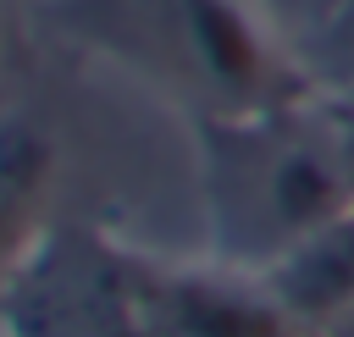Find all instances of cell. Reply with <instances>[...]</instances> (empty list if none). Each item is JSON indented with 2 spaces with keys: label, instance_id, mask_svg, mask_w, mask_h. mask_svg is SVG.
Masks as SVG:
<instances>
[{
  "label": "cell",
  "instance_id": "1",
  "mask_svg": "<svg viewBox=\"0 0 354 337\" xmlns=\"http://www.w3.org/2000/svg\"><path fill=\"white\" fill-rule=\"evenodd\" d=\"M6 337H310L260 271L166 260L88 227H55L17 276Z\"/></svg>",
  "mask_w": 354,
  "mask_h": 337
},
{
  "label": "cell",
  "instance_id": "2",
  "mask_svg": "<svg viewBox=\"0 0 354 337\" xmlns=\"http://www.w3.org/2000/svg\"><path fill=\"white\" fill-rule=\"evenodd\" d=\"M50 28L122 66L188 122L254 116L315 94V77L266 0H50Z\"/></svg>",
  "mask_w": 354,
  "mask_h": 337
},
{
  "label": "cell",
  "instance_id": "3",
  "mask_svg": "<svg viewBox=\"0 0 354 337\" xmlns=\"http://www.w3.org/2000/svg\"><path fill=\"white\" fill-rule=\"evenodd\" d=\"M194 144L210 254L227 265L266 271L354 210V171L321 88L277 110L194 122Z\"/></svg>",
  "mask_w": 354,
  "mask_h": 337
},
{
  "label": "cell",
  "instance_id": "4",
  "mask_svg": "<svg viewBox=\"0 0 354 337\" xmlns=\"http://www.w3.org/2000/svg\"><path fill=\"white\" fill-rule=\"evenodd\" d=\"M55 177H61V160H55L50 127L28 110H6L0 116V309L17 276L28 271V260L55 232L50 227Z\"/></svg>",
  "mask_w": 354,
  "mask_h": 337
},
{
  "label": "cell",
  "instance_id": "5",
  "mask_svg": "<svg viewBox=\"0 0 354 337\" xmlns=\"http://www.w3.org/2000/svg\"><path fill=\"white\" fill-rule=\"evenodd\" d=\"M260 276L304 331L321 337L326 326H337L354 309V210L337 215L332 227L310 232L304 243H293Z\"/></svg>",
  "mask_w": 354,
  "mask_h": 337
},
{
  "label": "cell",
  "instance_id": "6",
  "mask_svg": "<svg viewBox=\"0 0 354 337\" xmlns=\"http://www.w3.org/2000/svg\"><path fill=\"white\" fill-rule=\"evenodd\" d=\"M299 50H304L315 88L354 94V0H332V11L310 28V39Z\"/></svg>",
  "mask_w": 354,
  "mask_h": 337
},
{
  "label": "cell",
  "instance_id": "7",
  "mask_svg": "<svg viewBox=\"0 0 354 337\" xmlns=\"http://www.w3.org/2000/svg\"><path fill=\"white\" fill-rule=\"evenodd\" d=\"M266 6H271V17L288 28V39H293V44H304V39H310V28L332 11V0H266ZM299 55H304V50H299Z\"/></svg>",
  "mask_w": 354,
  "mask_h": 337
},
{
  "label": "cell",
  "instance_id": "8",
  "mask_svg": "<svg viewBox=\"0 0 354 337\" xmlns=\"http://www.w3.org/2000/svg\"><path fill=\"white\" fill-rule=\"evenodd\" d=\"M321 337H354V309H348V315H343V320H337V326H326V331H321Z\"/></svg>",
  "mask_w": 354,
  "mask_h": 337
},
{
  "label": "cell",
  "instance_id": "9",
  "mask_svg": "<svg viewBox=\"0 0 354 337\" xmlns=\"http://www.w3.org/2000/svg\"><path fill=\"white\" fill-rule=\"evenodd\" d=\"M0 337H6V331H0Z\"/></svg>",
  "mask_w": 354,
  "mask_h": 337
}]
</instances>
